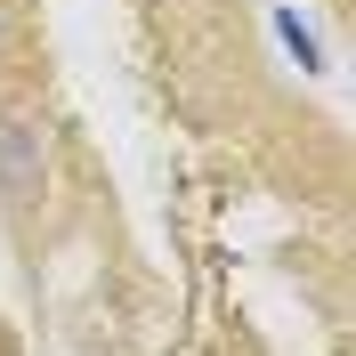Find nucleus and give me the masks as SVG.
Here are the masks:
<instances>
[{"instance_id":"obj_3","label":"nucleus","mask_w":356,"mask_h":356,"mask_svg":"<svg viewBox=\"0 0 356 356\" xmlns=\"http://www.w3.org/2000/svg\"><path fill=\"white\" fill-rule=\"evenodd\" d=\"M8 33H17V17H8V0H0V57H8Z\"/></svg>"},{"instance_id":"obj_1","label":"nucleus","mask_w":356,"mask_h":356,"mask_svg":"<svg viewBox=\"0 0 356 356\" xmlns=\"http://www.w3.org/2000/svg\"><path fill=\"white\" fill-rule=\"evenodd\" d=\"M49 178V113L8 97L0 106V202H33Z\"/></svg>"},{"instance_id":"obj_2","label":"nucleus","mask_w":356,"mask_h":356,"mask_svg":"<svg viewBox=\"0 0 356 356\" xmlns=\"http://www.w3.org/2000/svg\"><path fill=\"white\" fill-rule=\"evenodd\" d=\"M275 41H284V49H291V57H300L308 73H324V49H316V33L291 17V8H275Z\"/></svg>"}]
</instances>
